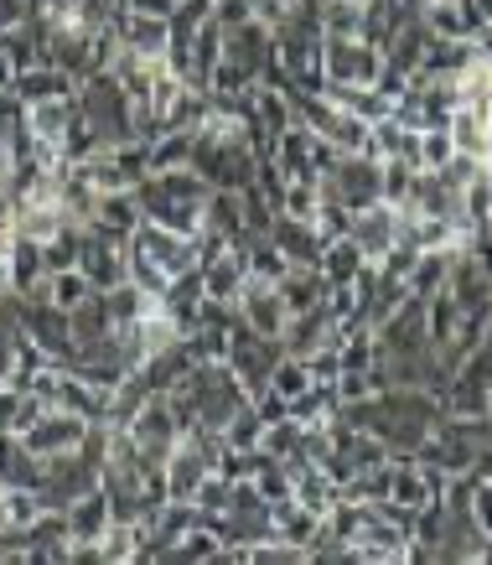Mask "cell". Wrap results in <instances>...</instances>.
<instances>
[{
    "instance_id": "cell-1",
    "label": "cell",
    "mask_w": 492,
    "mask_h": 565,
    "mask_svg": "<svg viewBox=\"0 0 492 565\" xmlns=\"http://www.w3.org/2000/svg\"><path fill=\"white\" fill-rule=\"evenodd\" d=\"M88 488H99V467H88L78 451H57V457H42V482H36V498H42V509H68L73 498H84Z\"/></svg>"
},
{
    "instance_id": "cell-2",
    "label": "cell",
    "mask_w": 492,
    "mask_h": 565,
    "mask_svg": "<svg viewBox=\"0 0 492 565\" xmlns=\"http://www.w3.org/2000/svg\"><path fill=\"white\" fill-rule=\"evenodd\" d=\"M384 68V52L363 36H322V78L327 84H374Z\"/></svg>"
},
{
    "instance_id": "cell-3",
    "label": "cell",
    "mask_w": 492,
    "mask_h": 565,
    "mask_svg": "<svg viewBox=\"0 0 492 565\" xmlns=\"http://www.w3.org/2000/svg\"><path fill=\"white\" fill-rule=\"evenodd\" d=\"M73 270L84 275L94 291L119 286V280H125V239H115V234L84 223V228H78V265H73Z\"/></svg>"
},
{
    "instance_id": "cell-4",
    "label": "cell",
    "mask_w": 492,
    "mask_h": 565,
    "mask_svg": "<svg viewBox=\"0 0 492 565\" xmlns=\"http://www.w3.org/2000/svg\"><path fill=\"white\" fill-rule=\"evenodd\" d=\"M130 244H136L140 255L151 259L156 270L167 275H182V270H197V239H182V234H171V228H161V223H136V234H130Z\"/></svg>"
},
{
    "instance_id": "cell-5",
    "label": "cell",
    "mask_w": 492,
    "mask_h": 565,
    "mask_svg": "<svg viewBox=\"0 0 492 565\" xmlns=\"http://www.w3.org/2000/svg\"><path fill=\"white\" fill-rule=\"evenodd\" d=\"M21 301V296H17ZM21 332L32 338L42 353H47L52 363H63L68 369V359H73V338H68V311L63 307H52V301H21Z\"/></svg>"
},
{
    "instance_id": "cell-6",
    "label": "cell",
    "mask_w": 492,
    "mask_h": 565,
    "mask_svg": "<svg viewBox=\"0 0 492 565\" xmlns=\"http://www.w3.org/2000/svg\"><path fill=\"white\" fill-rule=\"evenodd\" d=\"M317 182H327V188L342 198V207L353 213V207H368L378 203V161H368V156H338L332 161V172L317 177Z\"/></svg>"
},
{
    "instance_id": "cell-7",
    "label": "cell",
    "mask_w": 492,
    "mask_h": 565,
    "mask_svg": "<svg viewBox=\"0 0 492 565\" xmlns=\"http://www.w3.org/2000/svg\"><path fill=\"white\" fill-rule=\"evenodd\" d=\"M84 430H88L84 415H73V411H47L42 420H36V426L21 430V446H26L36 462H42V457H57V451H78Z\"/></svg>"
},
{
    "instance_id": "cell-8",
    "label": "cell",
    "mask_w": 492,
    "mask_h": 565,
    "mask_svg": "<svg viewBox=\"0 0 492 565\" xmlns=\"http://www.w3.org/2000/svg\"><path fill=\"white\" fill-rule=\"evenodd\" d=\"M223 63L244 68L259 84V73L275 63V32L270 26H259V21H244V26H234V32H223Z\"/></svg>"
},
{
    "instance_id": "cell-9",
    "label": "cell",
    "mask_w": 492,
    "mask_h": 565,
    "mask_svg": "<svg viewBox=\"0 0 492 565\" xmlns=\"http://www.w3.org/2000/svg\"><path fill=\"white\" fill-rule=\"evenodd\" d=\"M234 311H238V322L249 327V332H259V338H280V332H286V317H290L280 291H275V286H259V280H244Z\"/></svg>"
},
{
    "instance_id": "cell-10",
    "label": "cell",
    "mask_w": 492,
    "mask_h": 565,
    "mask_svg": "<svg viewBox=\"0 0 492 565\" xmlns=\"http://www.w3.org/2000/svg\"><path fill=\"white\" fill-rule=\"evenodd\" d=\"M115 36L125 52H136L146 63L167 57V42H171V26L167 17H140V11H115Z\"/></svg>"
},
{
    "instance_id": "cell-11",
    "label": "cell",
    "mask_w": 492,
    "mask_h": 565,
    "mask_svg": "<svg viewBox=\"0 0 492 565\" xmlns=\"http://www.w3.org/2000/svg\"><path fill=\"white\" fill-rule=\"evenodd\" d=\"M394 223H399V207H389V203L353 207V218H347V239L357 244V255L363 259H378L394 244Z\"/></svg>"
},
{
    "instance_id": "cell-12",
    "label": "cell",
    "mask_w": 492,
    "mask_h": 565,
    "mask_svg": "<svg viewBox=\"0 0 492 565\" xmlns=\"http://www.w3.org/2000/svg\"><path fill=\"white\" fill-rule=\"evenodd\" d=\"M213 472V462H207L203 451L182 436V441L171 446V457L161 462V482H167V498H182V503H192V493H197V482Z\"/></svg>"
},
{
    "instance_id": "cell-13",
    "label": "cell",
    "mask_w": 492,
    "mask_h": 565,
    "mask_svg": "<svg viewBox=\"0 0 492 565\" xmlns=\"http://www.w3.org/2000/svg\"><path fill=\"white\" fill-rule=\"evenodd\" d=\"M192 369H197V359H192L188 338H177V343H167L161 353H151V359L140 363L136 374L146 379V390H151V394H167V390H177V384H182Z\"/></svg>"
},
{
    "instance_id": "cell-14",
    "label": "cell",
    "mask_w": 492,
    "mask_h": 565,
    "mask_svg": "<svg viewBox=\"0 0 492 565\" xmlns=\"http://www.w3.org/2000/svg\"><path fill=\"white\" fill-rule=\"evenodd\" d=\"M270 244L286 255V265H317L322 259V234H317V223H301V218H286V213H275L270 223Z\"/></svg>"
},
{
    "instance_id": "cell-15",
    "label": "cell",
    "mask_w": 492,
    "mask_h": 565,
    "mask_svg": "<svg viewBox=\"0 0 492 565\" xmlns=\"http://www.w3.org/2000/svg\"><path fill=\"white\" fill-rule=\"evenodd\" d=\"M63 514H68V534L73 540H84V545H99L104 530L115 524V519H109V498H104V488H88L84 498H73Z\"/></svg>"
},
{
    "instance_id": "cell-16",
    "label": "cell",
    "mask_w": 492,
    "mask_h": 565,
    "mask_svg": "<svg viewBox=\"0 0 492 565\" xmlns=\"http://www.w3.org/2000/svg\"><path fill=\"white\" fill-rule=\"evenodd\" d=\"M73 78L68 73H57L52 63H36V68L17 73V84H11V99L17 104H42V99H73Z\"/></svg>"
},
{
    "instance_id": "cell-17",
    "label": "cell",
    "mask_w": 492,
    "mask_h": 565,
    "mask_svg": "<svg viewBox=\"0 0 492 565\" xmlns=\"http://www.w3.org/2000/svg\"><path fill=\"white\" fill-rule=\"evenodd\" d=\"M197 270H203V296L207 301H228V307H234L238 291H244V255H238L234 244H228L218 259L197 265Z\"/></svg>"
},
{
    "instance_id": "cell-18",
    "label": "cell",
    "mask_w": 492,
    "mask_h": 565,
    "mask_svg": "<svg viewBox=\"0 0 492 565\" xmlns=\"http://www.w3.org/2000/svg\"><path fill=\"white\" fill-rule=\"evenodd\" d=\"M275 291H280V301H286V311L296 317V311H311L322 307V291H327V275L317 270V265H290L280 280H275Z\"/></svg>"
},
{
    "instance_id": "cell-19",
    "label": "cell",
    "mask_w": 492,
    "mask_h": 565,
    "mask_svg": "<svg viewBox=\"0 0 492 565\" xmlns=\"http://www.w3.org/2000/svg\"><path fill=\"white\" fill-rule=\"evenodd\" d=\"M140 223V203L136 192H99V207H94V228L115 234V239H130Z\"/></svg>"
},
{
    "instance_id": "cell-20",
    "label": "cell",
    "mask_w": 492,
    "mask_h": 565,
    "mask_svg": "<svg viewBox=\"0 0 492 565\" xmlns=\"http://www.w3.org/2000/svg\"><path fill=\"white\" fill-rule=\"evenodd\" d=\"M203 228H207V234H218V239H228V244L244 234V203H238V192H223V188L207 192Z\"/></svg>"
},
{
    "instance_id": "cell-21",
    "label": "cell",
    "mask_w": 492,
    "mask_h": 565,
    "mask_svg": "<svg viewBox=\"0 0 492 565\" xmlns=\"http://www.w3.org/2000/svg\"><path fill=\"white\" fill-rule=\"evenodd\" d=\"M21 120L36 140H63V130L73 125V99H42V104H21Z\"/></svg>"
},
{
    "instance_id": "cell-22",
    "label": "cell",
    "mask_w": 492,
    "mask_h": 565,
    "mask_svg": "<svg viewBox=\"0 0 492 565\" xmlns=\"http://www.w3.org/2000/svg\"><path fill=\"white\" fill-rule=\"evenodd\" d=\"M451 259H457V249H425V255H415V265H409V275H405V291L436 296L446 286V275H451Z\"/></svg>"
},
{
    "instance_id": "cell-23",
    "label": "cell",
    "mask_w": 492,
    "mask_h": 565,
    "mask_svg": "<svg viewBox=\"0 0 492 565\" xmlns=\"http://www.w3.org/2000/svg\"><path fill=\"white\" fill-rule=\"evenodd\" d=\"M338 411V394H332V384H306L301 394H290L286 399V415L296 420V426H327V415Z\"/></svg>"
},
{
    "instance_id": "cell-24",
    "label": "cell",
    "mask_w": 492,
    "mask_h": 565,
    "mask_svg": "<svg viewBox=\"0 0 492 565\" xmlns=\"http://www.w3.org/2000/svg\"><path fill=\"white\" fill-rule=\"evenodd\" d=\"M446 136L457 146L461 156H477V161H488L492 156V140H488V120L472 115V109H451V125H446Z\"/></svg>"
},
{
    "instance_id": "cell-25",
    "label": "cell",
    "mask_w": 492,
    "mask_h": 565,
    "mask_svg": "<svg viewBox=\"0 0 492 565\" xmlns=\"http://www.w3.org/2000/svg\"><path fill=\"white\" fill-rule=\"evenodd\" d=\"M317 270H322L332 286H353V275L363 270V255H357V244L347 239V234H338V239L322 244V259H317Z\"/></svg>"
},
{
    "instance_id": "cell-26",
    "label": "cell",
    "mask_w": 492,
    "mask_h": 565,
    "mask_svg": "<svg viewBox=\"0 0 492 565\" xmlns=\"http://www.w3.org/2000/svg\"><path fill=\"white\" fill-rule=\"evenodd\" d=\"M109 327H115V322H109V307H104L99 291L68 311V338H73V348H84V343H94V338H104Z\"/></svg>"
},
{
    "instance_id": "cell-27",
    "label": "cell",
    "mask_w": 492,
    "mask_h": 565,
    "mask_svg": "<svg viewBox=\"0 0 492 565\" xmlns=\"http://www.w3.org/2000/svg\"><path fill=\"white\" fill-rule=\"evenodd\" d=\"M188 151H192V130H167L146 146V177L151 172H171V167H188Z\"/></svg>"
},
{
    "instance_id": "cell-28",
    "label": "cell",
    "mask_w": 492,
    "mask_h": 565,
    "mask_svg": "<svg viewBox=\"0 0 492 565\" xmlns=\"http://www.w3.org/2000/svg\"><path fill=\"white\" fill-rule=\"evenodd\" d=\"M317 21L322 36H363V0H322Z\"/></svg>"
},
{
    "instance_id": "cell-29",
    "label": "cell",
    "mask_w": 492,
    "mask_h": 565,
    "mask_svg": "<svg viewBox=\"0 0 492 565\" xmlns=\"http://www.w3.org/2000/svg\"><path fill=\"white\" fill-rule=\"evenodd\" d=\"M259 436H265V415L244 399V405L223 420V446H228V451H249V446H259Z\"/></svg>"
},
{
    "instance_id": "cell-30",
    "label": "cell",
    "mask_w": 492,
    "mask_h": 565,
    "mask_svg": "<svg viewBox=\"0 0 492 565\" xmlns=\"http://www.w3.org/2000/svg\"><path fill=\"white\" fill-rule=\"evenodd\" d=\"M99 296H104V307H109V322H115V327H119V322H136L146 307H156L151 296L136 291L130 280H119V286H109V291H99Z\"/></svg>"
},
{
    "instance_id": "cell-31",
    "label": "cell",
    "mask_w": 492,
    "mask_h": 565,
    "mask_svg": "<svg viewBox=\"0 0 492 565\" xmlns=\"http://www.w3.org/2000/svg\"><path fill=\"white\" fill-rule=\"evenodd\" d=\"M409 182H415V167H409V161H399V156H394V161H378V203L399 207Z\"/></svg>"
},
{
    "instance_id": "cell-32",
    "label": "cell",
    "mask_w": 492,
    "mask_h": 565,
    "mask_svg": "<svg viewBox=\"0 0 492 565\" xmlns=\"http://www.w3.org/2000/svg\"><path fill=\"white\" fill-rule=\"evenodd\" d=\"M78 265V223H68L63 234H52L47 244H42V270L57 275V270H73Z\"/></svg>"
},
{
    "instance_id": "cell-33",
    "label": "cell",
    "mask_w": 492,
    "mask_h": 565,
    "mask_svg": "<svg viewBox=\"0 0 492 565\" xmlns=\"http://www.w3.org/2000/svg\"><path fill=\"white\" fill-rule=\"evenodd\" d=\"M451 156H457V146H451L446 130H420V140H415V167L420 172H441Z\"/></svg>"
},
{
    "instance_id": "cell-34",
    "label": "cell",
    "mask_w": 492,
    "mask_h": 565,
    "mask_svg": "<svg viewBox=\"0 0 492 565\" xmlns=\"http://www.w3.org/2000/svg\"><path fill=\"white\" fill-rule=\"evenodd\" d=\"M47 296H52V307L73 311L78 301H88V296H94V286H88V280H84L78 270H57V275L47 280Z\"/></svg>"
},
{
    "instance_id": "cell-35",
    "label": "cell",
    "mask_w": 492,
    "mask_h": 565,
    "mask_svg": "<svg viewBox=\"0 0 492 565\" xmlns=\"http://www.w3.org/2000/svg\"><path fill=\"white\" fill-rule=\"evenodd\" d=\"M306 384H311V374H306V363H301V359H290V353L270 369V390L280 394V399H290V394H301Z\"/></svg>"
},
{
    "instance_id": "cell-36",
    "label": "cell",
    "mask_w": 492,
    "mask_h": 565,
    "mask_svg": "<svg viewBox=\"0 0 492 565\" xmlns=\"http://www.w3.org/2000/svg\"><path fill=\"white\" fill-rule=\"evenodd\" d=\"M249 21V0H213V26L218 32H234Z\"/></svg>"
},
{
    "instance_id": "cell-37",
    "label": "cell",
    "mask_w": 492,
    "mask_h": 565,
    "mask_svg": "<svg viewBox=\"0 0 492 565\" xmlns=\"http://www.w3.org/2000/svg\"><path fill=\"white\" fill-rule=\"evenodd\" d=\"M119 11H140V17H171L177 0H115Z\"/></svg>"
},
{
    "instance_id": "cell-38",
    "label": "cell",
    "mask_w": 492,
    "mask_h": 565,
    "mask_svg": "<svg viewBox=\"0 0 492 565\" xmlns=\"http://www.w3.org/2000/svg\"><path fill=\"white\" fill-rule=\"evenodd\" d=\"M11 84H17V63H11V52L0 42V94H11Z\"/></svg>"
},
{
    "instance_id": "cell-39",
    "label": "cell",
    "mask_w": 492,
    "mask_h": 565,
    "mask_svg": "<svg viewBox=\"0 0 492 565\" xmlns=\"http://www.w3.org/2000/svg\"><path fill=\"white\" fill-rule=\"evenodd\" d=\"M21 21V0H0V32H11Z\"/></svg>"
},
{
    "instance_id": "cell-40",
    "label": "cell",
    "mask_w": 492,
    "mask_h": 565,
    "mask_svg": "<svg viewBox=\"0 0 492 565\" xmlns=\"http://www.w3.org/2000/svg\"><path fill=\"white\" fill-rule=\"evenodd\" d=\"M6 291H11V280H6V265H0V301H6Z\"/></svg>"
},
{
    "instance_id": "cell-41",
    "label": "cell",
    "mask_w": 492,
    "mask_h": 565,
    "mask_svg": "<svg viewBox=\"0 0 492 565\" xmlns=\"http://www.w3.org/2000/svg\"><path fill=\"white\" fill-rule=\"evenodd\" d=\"M0 99H6V94H0Z\"/></svg>"
}]
</instances>
